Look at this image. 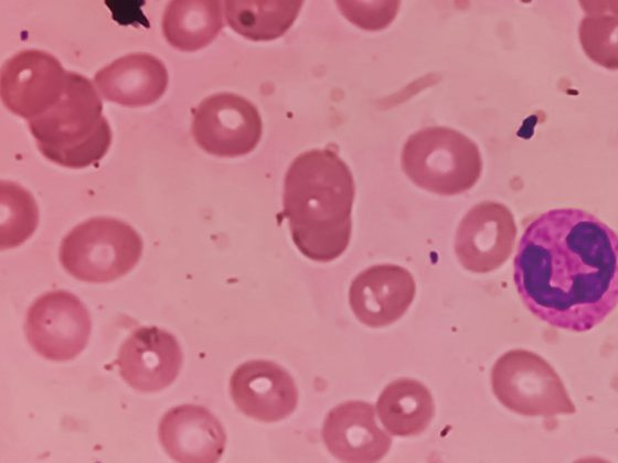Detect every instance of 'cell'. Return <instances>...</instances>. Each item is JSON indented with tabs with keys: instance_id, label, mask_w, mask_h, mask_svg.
Here are the masks:
<instances>
[{
	"instance_id": "cell-10",
	"label": "cell",
	"mask_w": 618,
	"mask_h": 463,
	"mask_svg": "<svg viewBox=\"0 0 618 463\" xmlns=\"http://www.w3.org/2000/svg\"><path fill=\"white\" fill-rule=\"evenodd\" d=\"M516 232L514 216L504 204L480 202L465 214L457 227L455 254L468 271H494L510 258Z\"/></svg>"
},
{
	"instance_id": "cell-21",
	"label": "cell",
	"mask_w": 618,
	"mask_h": 463,
	"mask_svg": "<svg viewBox=\"0 0 618 463\" xmlns=\"http://www.w3.org/2000/svg\"><path fill=\"white\" fill-rule=\"evenodd\" d=\"M617 14H593L582 20L579 40L589 58L607 68L617 67Z\"/></svg>"
},
{
	"instance_id": "cell-12",
	"label": "cell",
	"mask_w": 618,
	"mask_h": 463,
	"mask_svg": "<svg viewBox=\"0 0 618 463\" xmlns=\"http://www.w3.org/2000/svg\"><path fill=\"white\" fill-rule=\"evenodd\" d=\"M230 390L235 406L247 417L276 422L297 407L298 390L291 376L278 364L253 359L232 374Z\"/></svg>"
},
{
	"instance_id": "cell-13",
	"label": "cell",
	"mask_w": 618,
	"mask_h": 463,
	"mask_svg": "<svg viewBox=\"0 0 618 463\" xmlns=\"http://www.w3.org/2000/svg\"><path fill=\"white\" fill-rule=\"evenodd\" d=\"M416 293L412 273L397 265L382 263L360 272L349 289V303L356 319L371 327L399 320Z\"/></svg>"
},
{
	"instance_id": "cell-18",
	"label": "cell",
	"mask_w": 618,
	"mask_h": 463,
	"mask_svg": "<svg viewBox=\"0 0 618 463\" xmlns=\"http://www.w3.org/2000/svg\"><path fill=\"white\" fill-rule=\"evenodd\" d=\"M223 25L220 1H171L162 17V32L168 43L187 52L205 47Z\"/></svg>"
},
{
	"instance_id": "cell-17",
	"label": "cell",
	"mask_w": 618,
	"mask_h": 463,
	"mask_svg": "<svg viewBox=\"0 0 618 463\" xmlns=\"http://www.w3.org/2000/svg\"><path fill=\"white\" fill-rule=\"evenodd\" d=\"M376 411L390 434L412 437L428 428L435 406L425 385L415 379L399 378L382 390L376 401Z\"/></svg>"
},
{
	"instance_id": "cell-8",
	"label": "cell",
	"mask_w": 618,
	"mask_h": 463,
	"mask_svg": "<svg viewBox=\"0 0 618 463\" xmlns=\"http://www.w3.org/2000/svg\"><path fill=\"white\" fill-rule=\"evenodd\" d=\"M192 136L198 146L217 157H239L252 152L262 138L263 122L257 108L246 98L220 93L195 108Z\"/></svg>"
},
{
	"instance_id": "cell-16",
	"label": "cell",
	"mask_w": 618,
	"mask_h": 463,
	"mask_svg": "<svg viewBox=\"0 0 618 463\" xmlns=\"http://www.w3.org/2000/svg\"><path fill=\"white\" fill-rule=\"evenodd\" d=\"M94 82L106 100L126 107H142L156 103L164 94L168 71L156 56L132 53L99 69Z\"/></svg>"
},
{
	"instance_id": "cell-19",
	"label": "cell",
	"mask_w": 618,
	"mask_h": 463,
	"mask_svg": "<svg viewBox=\"0 0 618 463\" xmlns=\"http://www.w3.org/2000/svg\"><path fill=\"white\" fill-rule=\"evenodd\" d=\"M302 1H225V19L233 31L253 41H269L292 25Z\"/></svg>"
},
{
	"instance_id": "cell-15",
	"label": "cell",
	"mask_w": 618,
	"mask_h": 463,
	"mask_svg": "<svg viewBox=\"0 0 618 463\" xmlns=\"http://www.w3.org/2000/svg\"><path fill=\"white\" fill-rule=\"evenodd\" d=\"M158 432L162 448L177 462L214 463L225 449L226 434L222 423L199 405L171 408L161 418Z\"/></svg>"
},
{
	"instance_id": "cell-5",
	"label": "cell",
	"mask_w": 618,
	"mask_h": 463,
	"mask_svg": "<svg viewBox=\"0 0 618 463\" xmlns=\"http://www.w3.org/2000/svg\"><path fill=\"white\" fill-rule=\"evenodd\" d=\"M141 252V237L130 225L111 217H94L64 237L60 261L74 278L100 283L127 274Z\"/></svg>"
},
{
	"instance_id": "cell-3",
	"label": "cell",
	"mask_w": 618,
	"mask_h": 463,
	"mask_svg": "<svg viewBox=\"0 0 618 463\" xmlns=\"http://www.w3.org/2000/svg\"><path fill=\"white\" fill-rule=\"evenodd\" d=\"M40 152L50 161L70 169L98 162L111 143V129L103 116V104L93 83L68 72L60 100L29 120Z\"/></svg>"
},
{
	"instance_id": "cell-7",
	"label": "cell",
	"mask_w": 618,
	"mask_h": 463,
	"mask_svg": "<svg viewBox=\"0 0 618 463\" xmlns=\"http://www.w3.org/2000/svg\"><path fill=\"white\" fill-rule=\"evenodd\" d=\"M90 316L73 293L55 290L39 297L29 308L25 333L32 348L51 360H71L85 348Z\"/></svg>"
},
{
	"instance_id": "cell-2",
	"label": "cell",
	"mask_w": 618,
	"mask_h": 463,
	"mask_svg": "<svg viewBox=\"0 0 618 463\" xmlns=\"http://www.w3.org/2000/svg\"><path fill=\"white\" fill-rule=\"evenodd\" d=\"M354 181L330 149H312L289 165L284 182V217L307 258L328 262L347 249L352 230Z\"/></svg>"
},
{
	"instance_id": "cell-9",
	"label": "cell",
	"mask_w": 618,
	"mask_h": 463,
	"mask_svg": "<svg viewBox=\"0 0 618 463\" xmlns=\"http://www.w3.org/2000/svg\"><path fill=\"white\" fill-rule=\"evenodd\" d=\"M68 72L52 54L24 50L7 60L0 72V96L14 115L33 119L63 96Z\"/></svg>"
},
{
	"instance_id": "cell-11",
	"label": "cell",
	"mask_w": 618,
	"mask_h": 463,
	"mask_svg": "<svg viewBox=\"0 0 618 463\" xmlns=\"http://www.w3.org/2000/svg\"><path fill=\"white\" fill-rule=\"evenodd\" d=\"M116 364L130 387L141 392H156L178 377L182 352L171 333L157 326H141L121 344Z\"/></svg>"
},
{
	"instance_id": "cell-1",
	"label": "cell",
	"mask_w": 618,
	"mask_h": 463,
	"mask_svg": "<svg viewBox=\"0 0 618 463\" xmlns=\"http://www.w3.org/2000/svg\"><path fill=\"white\" fill-rule=\"evenodd\" d=\"M513 280L539 320L561 330L590 331L617 305V235L580 208L544 212L519 240Z\"/></svg>"
},
{
	"instance_id": "cell-20",
	"label": "cell",
	"mask_w": 618,
	"mask_h": 463,
	"mask_svg": "<svg viewBox=\"0 0 618 463\" xmlns=\"http://www.w3.org/2000/svg\"><path fill=\"white\" fill-rule=\"evenodd\" d=\"M0 248L24 243L35 230L39 209L32 194L14 182L0 183Z\"/></svg>"
},
{
	"instance_id": "cell-4",
	"label": "cell",
	"mask_w": 618,
	"mask_h": 463,
	"mask_svg": "<svg viewBox=\"0 0 618 463\" xmlns=\"http://www.w3.org/2000/svg\"><path fill=\"white\" fill-rule=\"evenodd\" d=\"M401 164L417 186L444 196L469 191L482 173L477 143L444 126L425 127L411 134L404 143Z\"/></svg>"
},
{
	"instance_id": "cell-6",
	"label": "cell",
	"mask_w": 618,
	"mask_h": 463,
	"mask_svg": "<svg viewBox=\"0 0 618 463\" xmlns=\"http://www.w3.org/2000/svg\"><path fill=\"white\" fill-rule=\"evenodd\" d=\"M493 395L510 411L526 416L576 412L555 369L539 354L512 349L501 355L491 370Z\"/></svg>"
},
{
	"instance_id": "cell-14",
	"label": "cell",
	"mask_w": 618,
	"mask_h": 463,
	"mask_svg": "<svg viewBox=\"0 0 618 463\" xmlns=\"http://www.w3.org/2000/svg\"><path fill=\"white\" fill-rule=\"evenodd\" d=\"M321 435L329 452L343 462H377L392 445L391 437L375 421L374 407L360 400L347 401L330 410Z\"/></svg>"
}]
</instances>
